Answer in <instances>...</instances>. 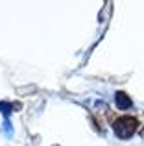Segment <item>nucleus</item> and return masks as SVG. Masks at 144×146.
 <instances>
[{
	"label": "nucleus",
	"instance_id": "nucleus-2",
	"mask_svg": "<svg viewBox=\"0 0 144 146\" xmlns=\"http://www.w3.org/2000/svg\"><path fill=\"white\" fill-rule=\"evenodd\" d=\"M115 100H116V106H118L120 109H127V107L131 106V100H129V96H127L126 93H116Z\"/></svg>",
	"mask_w": 144,
	"mask_h": 146
},
{
	"label": "nucleus",
	"instance_id": "nucleus-1",
	"mask_svg": "<svg viewBox=\"0 0 144 146\" xmlns=\"http://www.w3.org/2000/svg\"><path fill=\"white\" fill-rule=\"evenodd\" d=\"M137 129V120L131 117H120L118 120L115 122V133L120 137V139H127L131 137Z\"/></svg>",
	"mask_w": 144,
	"mask_h": 146
}]
</instances>
